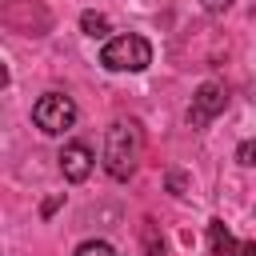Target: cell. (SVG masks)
I'll use <instances>...</instances> for the list:
<instances>
[{
    "mask_svg": "<svg viewBox=\"0 0 256 256\" xmlns=\"http://www.w3.org/2000/svg\"><path fill=\"white\" fill-rule=\"evenodd\" d=\"M100 64L108 72H144L152 64V44L136 32H124V36H112L104 40L100 48Z\"/></svg>",
    "mask_w": 256,
    "mask_h": 256,
    "instance_id": "7a4b0ae2",
    "label": "cell"
},
{
    "mask_svg": "<svg viewBox=\"0 0 256 256\" xmlns=\"http://www.w3.org/2000/svg\"><path fill=\"white\" fill-rule=\"evenodd\" d=\"M80 32L92 36V40H104V36H108V16H104V12H84V16H80Z\"/></svg>",
    "mask_w": 256,
    "mask_h": 256,
    "instance_id": "52a82bcc",
    "label": "cell"
},
{
    "mask_svg": "<svg viewBox=\"0 0 256 256\" xmlns=\"http://www.w3.org/2000/svg\"><path fill=\"white\" fill-rule=\"evenodd\" d=\"M240 256H256V240H240Z\"/></svg>",
    "mask_w": 256,
    "mask_h": 256,
    "instance_id": "7c38bea8",
    "label": "cell"
},
{
    "mask_svg": "<svg viewBox=\"0 0 256 256\" xmlns=\"http://www.w3.org/2000/svg\"><path fill=\"white\" fill-rule=\"evenodd\" d=\"M140 240H144V256H164V236L156 232V224H152V220H144Z\"/></svg>",
    "mask_w": 256,
    "mask_h": 256,
    "instance_id": "ba28073f",
    "label": "cell"
},
{
    "mask_svg": "<svg viewBox=\"0 0 256 256\" xmlns=\"http://www.w3.org/2000/svg\"><path fill=\"white\" fill-rule=\"evenodd\" d=\"M32 124H36L40 132H48V136L68 132V128L76 124V104H72V96H64V92H44V96L32 104Z\"/></svg>",
    "mask_w": 256,
    "mask_h": 256,
    "instance_id": "3957f363",
    "label": "cell"
},
{
    "mask_svg": "<svg viewBox=\"0 0 256 256\" xmlns=\"http://www.w3.org/2000/svg\"><path fill=\"white\" fill-rule=\"evenodd\" d=\"M236 164H244V168L256 164V140H244V144L236 148Z\"/></svg>",
    "mask_w": 256,
    "mask_h": 256,
    "instance_id": "30bf717a",
    "label": "cell"
},
{
    "mask_svg": "<svg viewBox=\"0 0 256 256\" xmlns=\"http://www.w3.org/2000/svg\"><path fill=\"white\" fill-rule=\"evenodd\" d=\"M224 104H228V96H224V88H220L216 80L200 84L196 96H192V108H188V124H192V128H208V124L224 112Z\"/></svg>",
    "mask_w": 256,
    "mask_h": 256,
    "instance_id": "277c9868",
    "label": "cell"
},
{
    "mask_svg": "<svg viewBox=\"0 0 256 256\" xmlns=\"http://www.w3.org/2000/svg\"><path fill=\"white\" fill-rule=\"evenodd\" d=\"M204 8L208 12H220V8H228V0H204Z\"/></svg>",
    "mask_w": 256,
    "mask_h": 256,
    "instance_id": "4fadbf2b",
    "label": "cell"
},
{
    "mask_svg": "<svg viewBox=\"0 0 256 256\" xmlns=\"http://www.w3.org/2000/svg\"><path fill=\"white\" fill-rule=\"evenodd\" d=\"M136 156H140L136 124H128V120L108 124V132H104V168H108V176L112 180H128L136 172Z\"/></svg>",
    "mask_w": 256,
    "mask_h": 256,
    "instance_id": "6da1fadb",
    "label": "cell"
},
{
    "mask_svg": "<svg viewBox=\"0 0 256 256\" xmlns=\"http://www.w3.org/2000/svg\"><path fill=\"white\" fill-rule=\"evenodd\" d=\"M184 188H188V176L172 168V172H168V192H172V196H184Z\"/></svg>",
    "mask_w": 256,
    "mask_h": 256,
    "instance_id": "8fae6325",
    "label": "cell"
},
{
    "mask_svg": "<svg viewBox=\"0 0 256 256\" xmlns=\"http://www.w3.org/2000/svg\"><path fill=\"white\" fill-rule=\"evenodd\" d=\"M76 256H116V248H112L108 240H84V244L76 248Z\"/></svg>",
    "mask_w": 256,
    "mask_h": 256,
    "instance_id": "9c48e42d",
    "label": "cell"
},
{
    "mask_svg": "<svg viewBox=\"0 0 256 256\" xmlns=\"http://www.w3.org/2000/svg\"><path fill=\"white\" fill-rule=\"evenodd\" d=\"M208 244H212V256H240V240H232V232H228L224 220L208 224Z\"/></svg>",
    "mask_w": 256,
    "mask_h": 256,
    "instance_id": "8992f818",
    "label": "cell"
},
{
    "mask_svg": "<svg viewBox=\"0 0 256 256\" xmlns=\"http://www.w3.org/2000/svg\"><path fill=\"white\" fill-rule=\"evenodd\" d=\"M92 164H96V156H92V148H88L84 140L64 144V152H60V172H64L68 184H84V180L92 176Z\"/></svg>",
    "mask_w": 256,
    "mask_h": 256,
    "instance_id": "5b68a950",
    "label": "cell"
}]
</instances>
